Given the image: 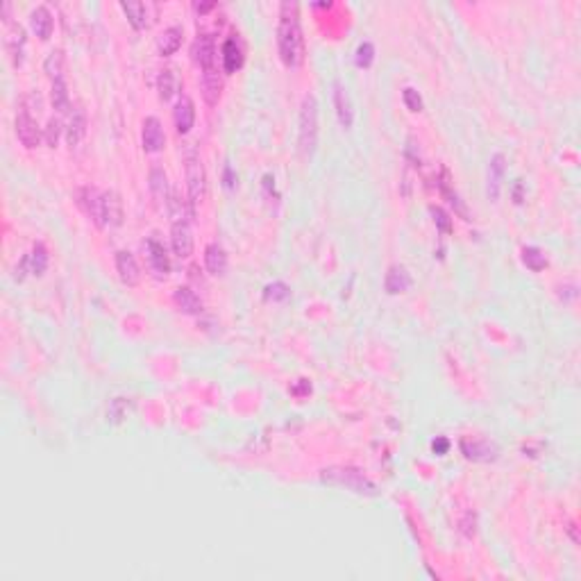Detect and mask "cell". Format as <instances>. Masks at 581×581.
<instances>
[{
	"instance_id": "7a4b0ae2",
	"label": "cell",
	"mask_w": 581,
	"mask_h": 581,
	"mask_svg": "<svg viewBox=\"0 0 581 581\" xmlns=\"http://www.w3.org/2000/svg\"><path fill=\"white\" fill-rule=\"evenodd\" d=\"M77 202L86 212V216L100 228H118L123 223V200L116 191H98L91 186L80 189Z\"/></svg>"
},
{
	"instance_id": "cb8c5ba5",
	"label": "cell",
	"mask_w": 581,
	"mask_h": 581,
	"mask_svg": "<svg viewBox=\"0 0 581 581\" xmlns=\"http://www.w3.org/2000/svg\"><path fill=\"white\" fill-rule=\"evenodd\" d=\"M120 10L125 12L127 21L132 23V28L143 30V28H148L150 25V19H148L150 5H145V3H120Z\"/></svg>"
},
{
	"instance_id": "ac0fdd59",
	"label": "cell",
	"mask_w": 581,
	"mask_h": 581,
	"mask_svg": "<svg viewBox=\"0 0 581 581\" xmlns=\"http://www.w3.org/2000/svg\"><path fill=\"white\" fill-rule=\"evenodd\" d=\"M221 91H223V80H221V73L214 68H207L202 71V98L207 105H216L221 98Z\"/></svg>"
},
{
	"instance_id": "4fadbf2b",
	"label": "cell",
	"mask_w": 581,
	"mask_h": 581,
	"mask_svg": "<svg viewBox=\"0 0 581 581\" xmlns=\"http://www.w3.org/2000/svg\"><path fill=\"white\" fill-rule=\"evenodd\" d=\"M173 118H175V127L180 134H189L191 127L196 123V107L193 100L189 95H180L175 109H173Z\"/></svg>"
},
{
	"instance_id": "603a6c76",
	"label": "cell",
	"mask_w": 581,
	"mask_h": 581,
	"mask_svg": "<svg viewBox=\"0 0 581 581\" xmlns=\"http://www.w3.org/2000/svg\"><path fill=\"white\" fill-rule=\"evenodd\" d=\"M384 286H386V291L391 293V296H395V293H402V291H406L411 286V275L406 273L404 266H391V268H388V273H386Z\"/></svg>"
},
{
	"instance_id": "9c48e42d",
	"label": "cell",
	"mask_w": 581,
	"mask_h": 581,
	"mask_svg": "<svg viewBox=\"0 0 581 581\" xmlns=\"http://www.w3.org/2000/svg\"><path fill=\"white\" fill-rule=\"evenodd\" d=\"M145 255H148L150 271L157 277H166L170 273V259H168V253L161 241H157L154 237L145 241Z\"/></svg>"
},
{
	"instance_id": "4316f807",
	"label": "cell",
	"mask_w": 581,
	"mask_h": 581,
	"mask_svg": "<svg viewBox=\"0 0 581 581\" xmlns=\"http://www.w3.org/2000/svg\"><path fill=\"white\" fill-rule=\"evenodd\" d=\"M502 175H504V154H495L488 166V196L493 200H498V196H500Z\"/></svg>"
},
{
	"instance_id": "1f68e13d",
	"label": "cell",
	"mask_w": 581,
	"mask_h": 581,
	"mask_svg": "<svg viewBox=\"0 0 581 581\" xmlns=\"http://www.w3.org/2000/svg\"><path fill=\"white\" fill-rule=\"evenodd\" d=\"M264 298L273 302H284L291 298V289L284 282H273L264 289Z\"/></svg>"
},
{
	"instance_id": "74e56055",
	"label": "cell",
	"mask_w": 581,
	"mask_h": 581,
	"mask_svg": "<svg viewBox=\"0 0 581 581\" xmlns=\"http://www.w3.org/2000/svg\"><path fill=\"white\" fill-rule=\"evenodd\" d=\"M447 447H449V443H447V438H443V436L436 438V440H433V443H431V449H433V452H436V454H445V452H447Z\"/></svg>"
},
{
	"instance_id": "d6986e66",
	"label": "cell",
	"mask_w": 581,
	"mask_h": 581,
	"mask_svg": "<svg viewBox=\"0 0 581 581\" xmlns=\"http://www.w3.org/2000/svg\"><path fill=\"white\" fill-rule=\"evenodd\" d=\"M205 264H207V271L212 275L221 277L228 271V253H225V248L221 244H209L205 250Z\"/></svg>"
},
{
	"instance_id": "4dcf8cb0",
	"label": "cell",
	"mask_w": 581,
	"mask_h": 581,
	"mask_svg": "<svg viewBox=\"0 0 581 581\" xmlns=\"http://www.w3.org/2000/svg\"><path fill=\"white\" fill-rule=\"evenodd\" d=\"M28 262H30L32 275H43V273H46V268H48V253H46V248H43L41 244L34 246L32 255H28Z\"/></svg>"
},
{
	"instance_id": "8992f818",
	"label": "cell",
	"mask_w": 581,
	"mask_h": 581,
	"mask_svg": "<svg viewBox=\"0 0 581 581\" xmlns=\"http://www.w3.org/2000/svg\"><path fill=\"white\" fill-rule=\"evenodd\" d=\"M461 452L465 454V459H470V461L488 463V461H495L500 456V447L486 438H463Z\"/></svg>"
},
{
	"instance_id": "d4e9b609",
	"label": "cell",
	"mask_w": 581,
	"mask_h": 581,
	"mask_svg": "<svg viewBox=\"0 0 581 581\" xmlns=\"http://www.w3.org/2000/svg\"><path fill=\"white\" fill-rule=\"evenodd\" d=\"M157 91H159V98L166 102L170 98H175L177 91H180V77L177 73L173 71V68H164L157 77Z\"/></svg>"
},
{
	"instance_id": "5b68a950",
	"label": "cell",
	"mask_w": 581,
	"mask_h": 581,
	"mask_svg": "<svg viewBox=\"0 0 581 581\" xmlns=\"http://www.w3.org/2000/svg\"><path fill=\"white\" fill-rule=\"evenodd\" d=\"M186 186H189V200L191 205H198L205 200L207 193V173L200 157L191 150L186 154Z\"/></svg>"
},
{
	"instance_id": "44dd1931",
	"label": "cell",
	"mask_w": 581,
	"mask_h": 581,
	"mask_svg": "<svg viewBox=\"0 0 581 581\" xmlns=\"http://www.w3.org/2000/svg\"><path fill=\"white\" fill-rule=\"evenodd\" d=\"M173 300H175V305L184 311V314H200L202 311V300L198 298V293L191 289V286H180V289H175V296H173Z\"/></svg>"
},
{
	"instance_id": "f35d334b",
	"label": "cell",
	"mask_w": 581,
	"mask_h": 581,
	"mask_svg": "<svg viewBox=\"0 0 581 581\" xmlns=\"http://www.w3.org/2000/svg\"><path fill=\"white\" fill-rule=\"evenodd\" d=\"M234 182H237V180H234V175H232V168L228 166V168H225V184H228V186L232 189V186H234Z\"/></svg>"
},
{
	"instance_id": "d590c367",
	"label": "cell",
	"mask_w": 581,
	"mask_h": 581,
	"mask_svg": "<svg viewBox=\"0 0 581 581\" xmlns=\"http://www.w3.org/2000/svg\"><path fill=\"white\" fill-rule=\"evenodd\" d=\"M440 191H443V196L447 198V202L452 205L454 209H456L459 214L463 216V218H468V209H465V207L461 205V200H459V196H456L454 191H452V189H449V186L445 184V182H440Z\"/></svg>"
},
{
	"instance_id": "7402d4cb",
	"label": "cell",
	"mask_w": 581,
	"mask_h": 581,
	"mask_svg": "<svg viewBox=\"0 0 581 581\" xmlns=\"http://www.w3.org/2000/svg\"><path fill=\"white\" fill-rule=\"evenodd\" d=\"M182 37H184V30H182L180 25H170V28H166L157 37V50L161 55L177 53L182 46Z\"/></svg>"
},
{
	"instance_id": "484cf974",
	"label": "cell",
	"mask_w": 581,
	"mask_h": 581,
	"mask_svg": "<svg viewBox=\"0 0 581 581\" xmlns=\"http://www.w3.org/2000/svg\"><path fill=\"white\" fill-rule=\"evenodd\" d=\"M150 191H152L154 200L168 205V198H170L168 177H166V173H164L159 166H154V168L150 170Z\"/></svg>"
},
{
	"instance_id": "7c38bea8",
	"label": "cell",
	"mask_w": 581,
	"mask_h": 581,
	"mask_svg": "<svg viewBox=\"0 0 581 581\" xmlns=\"http://www.w3.org/2000/svg\"><path fill=\"white\" fill-rule=\"evenodd\" d=\"M5 46L10 50L14 66L23 64V48H25V30L19 23L7 21V32H5Z\"/></svg>"
},
{
	"instance_id": "2e32d148",
	"label": "cell",
	"mask_w": 581,
	"mask_h": 581,
	"mask_svg": "<svg viewBox=\"0 0 581 581\" xmlns=\"http://www.w3.org/2000/svg\"><path fill=\"white\" fill-rule=\"evenodd\" d=\"M334 105H336V114H338V120H341V125L345 129H350L352 120H354V109H352V100L348 95V89H343L341 82L334 84Z\"/></svg>"
},
{
	"instance_id": "ffe728a7",
	"label": "cell",
	"mask_w": 581,
	"mask_h": 581,
	"mask_svg": "<svg viewBox=\"0 0 581 581\" xmlns=\"http://www.w3.org/2000/svg\"><path fill=\"white\" fill-rule=\"evenodd\" d=\"M244 66V50H241L239 41L230 37L223 43V71L225 73H237Z\"/></svg>"
},
{
	"instance_id": "9a60e30c",
	"label": "cell",
	"mask_w": 581,
	"mask_h": 581,
	"mask_svg": "<svg viewBox=\"0 0 581 581\" xmlns=\"http://www.w3.org/2000/svg\"><path fill=\"white\" fill-rule=\"evenodd\" d=\"M116 271L120 275V280H123V284H127V286H134V284H138V280H141L138 264L129 250H118L116 253Z\"/></svg>"
},
{
	"instance_id": "e0dca14e",
	"label": "cell",
	"mask_w": 581,
	"mask_h": 581,
	"mask_svg": "<svg viewBox=\"0 0 581 581\" xmlns=\"http://www.w3.org/2000/svg\"><path fill=\"white\" fill-rule=\"evenodd\" d=\"M30 25L37 37H41L43 41L53 37V28H55V21H53V14L48 12V7L39 5L37 10H32L30 14Z\"/></svg>"
},
{
	"instance_id": "836d02e7",
	"label": "cell",
	"mask_w": 581,
	"mask_h": 581,
	"mask_svg": "<svg viewBox=\"0 0 581 581\" xmlns=\"http://www.w3.org/2000/svg\"><path fill=\"white\" fill-rule=\"evenodd\" d=\"M372 59H375V48H372V43L363 41L357 48V59H354V62H357L359 68H368L372 64Z\"/></svg>"
},
{
	"instance_id": "6da1fadb",
	"label": "cell",
	"mask_w": 581,
	"mask_h": 581,
	"mask_svg": "<svg viewBox=\"0 0 581 581\" xmlns=\"http://www.w3.org/2000/svg\"><path fill=\"white\" fill-rule=\"evenodd\" d=\"M277 46H280V57L286 68H298L305 62V39H302L298 3H282L280 7Z\"/></svg>"
},
{
	"instance_id": "f546056e",
	"label": "cell",
	"mask_w": 581,
	"mask_h": 581,
	"mask_svg": "<svg viewBox=\"0 0 581 581\" xmlns=\"http://www.w3.org/2000/svg\"><path fill=\"white\" fill-rule=\"evenodd\" d=\"M43 71L53 77V82L62 77V73H64V53L62 50H53V53H48L46 62H43Z\"/></svg>"
},
{
	"instance_id": "52a82bcc",
	"label": "cell",
	"mask_w": 581,
	"mask_h": 581,
	"mask_svg": "<svg viewBox=\"0 0 581 581\" xmlns=\"http://www.w3.org/2000/svg\"><path fill=\"white\" fill-rule=\"evenodd\" d=\"M16 136H19V141L25 145V148H37L41 141L39 125H37V120L32 118L28 107H23L19 111V116H16Z\"/></svg>"
},
{
	"instance_id": "3957f363",
	"label": "cell",
	"mask_w": 581,
	"mask_h": 581,
	"mask_svg": "<svg viewBox=\"0 0 581 581\" xmlns=\"http://www.w3.org/2000/svg\"><path fill=\"white\" fill-rule=\"evenodd\" d=\"M320 481L327 484V486L348 488L352 493H357V495H366V498L377 495V486L361 470H357V468H345V465L325 468V470L320 472Z\"/></svg>"
},
{
	"instance_id": "e575fe53",
	"label": "cell",
	"mask_w": 581,
	"mask_h": 581,
	"mask_svg": "<svg viewBox=\"0 0 581 581\" xmlns=\"http://www.w3.org/2000/svg\"><path fill=\"white\" fill-rule=\"evenodd\" d=\"M429 212H431L433 223H436V228L440 232H445V234L452 232V221H449V216L443 209H440V207H429Z\"/></svg>"
},
{
	"instance_id": "d6a6232c",
	"label": "cell",
	"mask_w": 581,
	"mask_h": 581,
	"mask_svg": "<svg viewBox=\"0 0 581 581\" xmlns=\"http://www.w3.org/2000/svg\"><path fill=\"white\" fill-rule=\"evenodd\" d=\"M402 100H404V105L409 111H413V114H418V111H422V98H420V93L413 89V86H406V89L402 91Z\"/></svg>"
},
{
	"instance_id": "8d00e7d4",
	"label": "cell",
	"mask_w": 581,
	"mask_h": 581,
	"mask_svg": "<svg viewBox=\"0 0 581 581\" xmlns=\"http://www.w3.org/2000/svg\"><path fill=\"white\" fill-rule=\"evenodd\" d=\"M59 132H62V123H59L57 118H50L48 120V127H46V143L50 145V148H55V145H57Z\"/></svg>"
},
{
	"instance_id": "277c9868",
	"label": "cell",
	"mask_w": 581,
	"mask_h": 581,
	"mask_svg": "<svg viewBox=\"0 0 581 581\" xmlns=\"http://www.w3.org/2000/svg\"><path fill=\"white\" fill-rule=\"evenodd\" d=\"M318 145V100L314 95H305L300 107V150L305 157H311Z\"/></svg>"
},
{
	"instance_id": "8fae6325",
	"label": "cell",
	"mask_w": 581,
	"mask_h": 581,
	"mask_svg": "<svg viewBox=\"0 0 581 581\" xmlns=\"http://www.w3.org/2000/svg\"><path fill=\"white\" fill-rule=\"evenodd\" d=\"M191 55H193V62L200 64L202 71L207 68H214V59H216V48H214V39L212 34H198V39L191 46Z\"/></svg>"
},
{
	"instance_id": "ba28073f",
	"label": "cell",
	"mask_w": 581,
	"mask_h": 581,
	"mask_svg": "<svg viewBox=\"0 0 581 581\" xmlns=\"http://www.w3.org/2000/svg\"><path fill=\"white\" fill-rule=\"evenodd\" d=\"M170 241H173V250H175V255L180 259H186L193 255V232H191L189 221H173Z\"/></svg>"
},
{
	"instance_id": "83f0119b",
	"label": "cell",
	"mask_w": 581,
	"mask_h": 581,
	"mask_svg": "<svg viewBox=\"0 0 581 581\" xmlns=\"http://www.w3.org/2000/svg\"><path fill=\"white\" fill-rule=\"evenodd\" d=\"M50 100H53V107L59 111V114H66L71 111V95H68V86L64 82V77L53 82V93H50Z\"/></svg>"
},
{
	"instance_id": "f1b7e54d",
	"label": "cell",
	"mask_w": 581,
	"mask_h": 581,
	"mask_svg": "<svg viewBox=\"0 0 581 581\" xmlns=\"http://www.w3.org/2000/svg\"><path fill=\"white\" fill-rule=\"evenodd\" d=\"M523 264H525L532 273H541L543 268L548 266V257L543 255L541 248L527 246V248H523Z\"/></svg>"
},
{
	"instance_id": "30bf717a",
	"label": "cell",
	"mask_w": 581,
	"mask_h": 581,
	"mask_svg": "<svg viewBox=\"0 0 581 581\" xmlns=\"http://www.w3.org/2000/svg\"><path fill=\"white\" fill-rule=\"evenodd\" d=\"M143 150L145 152H159L164 150V143H166V134H164V127L159 123V118L148 116L143 120Z\"/></svg>"
},
{
	"instance_id": "5bb4252c",
	"label": "cell",
	"mask_w": 581,
	"mask_h": 581,
	"mask_svg": "<svg viewBox=\"0 0 581 581\" xmlns=\"http://www.w3.org/2000/svg\"><path fill=\"white\" fill-rule=\"evenodd\" d=\"M86 136V111L77 105L73 107L71 116H68V123H66V141L71 148H77V145L82 143V138Z\"/></svg>"
}]
</instances>
